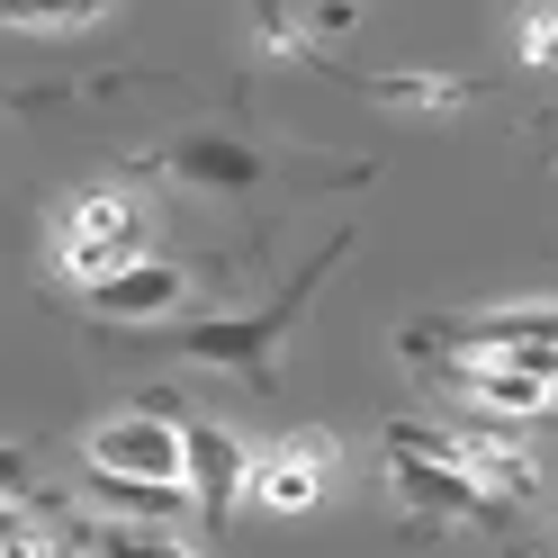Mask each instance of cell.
<instances>
[{"label":"cell","instance_id":"6da1fadb","mask_svg":"<svg viewBox=\"0 0 558 558\" xmlns=\"http://www.w3.org/2000/svg\"><path fill=\"white\" fill-rule=\"evenodd\" d=\"M342 253H352V226L325 234V253L306 262L289 289H279L270 306H243V316H190V325H171V361H198V369H226L243 378V388H279V342L298 333V316L316 306V289L342 270Z\"/></svg>","mask_w":558,"mask_h":558},{"label":"cell","instance_id":"7a4b0ae2","mask_svg":"<svg viewBox=\"0 0 558 558\" xmlns=\"http://www.w3.org/2000/svg\"><path fill=\"white\" fill-rule=\"evenodd\" d=\"M145 262V198L118 190V181H99V190H73L54 207V270L73 279V289L90 298L99 279H118Z\"/></svg>","mask_w":558,"mask_h":558},{"label":"cell","instance_id":"3957f363","mask_svg":"<svg viewBox=\"0 0 558 558\" xmlns=\"http://www.w3.org/2000/svg\"><path fill=\"white\" fill-rule=\"evenodd\" d=\"M82 477H126V486H190V433H181V405L145 397L109 414V424L82 433Z\"/></svg>","mask_w":558,"mask_h":558},{"label":"cell","instance_id":"277c9868","mask_svg":"<svg viewBox=\"0 0 558 558\" xmlns=\"http://www.w3.org/2000/svg\"><path fill=\"white\" fill-rule=\"evenodd\" d=\"M388 486L414 522H496L505 513L460 460H441L433 424H388Z\"/></svg>","mask_w":558,"mask_h":558},{"label":"cell","instance_id":"5b68a950","mask_svg":"<svg viewBox=\"0 0 558 558\" xmlns=\"http://www.w3.org/2000/svg\"><path fill=\"white\" fill-rule=\"evenodd\" d=\"M405 352H450V361H541V352H558V298L477 306V316H441V325H405Z\"/></svg>","mask_w":558,"mask_h":558},{"label":"cell","instance_id":"8992f818","mask_svg":"<svg viewBox=\"0 0 558 558\" xmlns=\"http://www.w3.org/2000/svg\"><path fill=\"white\" fill-rule=\"evenodd\" d=\"M162 181H181L198 198H253L270 181V154L253 145V135H234V126H190V135H171V145L154 154Z\"/></svg>","mask_w":558,"mask_h":558},{"label":"cell","instance_id":"52a82bcc","mask_svg":"<svg viewBox=\"0 0 558 558\" xmlns=\"http://www.w3.org/2000/svg\"><path fill=\"white\" fill-rule=\"evenodd\" d=\"M333 433H289V441H270L262 460H253V496L243 505H262L279 522H298V513H316L325 505V486H333Z\"/></svg>","mask_w":558,"mask_h":558},{"label":"cell","instance_id":"ba28073f","mask_svg":"<svg viewBox=\"0 0 558 558\" xmlns=\"http://www.w3.org/2000/svg\"><path fill=\"white\" fill-rule=\"evenodd\" d=\"M181 433H190V496H198V522H234V505L253 496V460L262 450H243V433H226L217 414H181Z\"/></svg>","mask_w":558,"mask_h":558},{"label":"cell","instance_id":"9c48e42d","mask_svg":"<svg viewBox=\"0 0 558 558\" xmlns=\"http://www.w3.org/2000/svg\"><path fill=\"white\" fill-rule=\"evenodd\" d=\"M99 325H171L190 306V270L181 262H162V253H145L135 270H118V279H99V289L82 298Z\"/></svg>","mask_w":558,"mask_h":558},{"label":"cell","instance_id":"30bf717a","mask_svg":"<svg viewBox=\"0 0 558 558\" xmlns=\"http://www.w3.org/2000/svg\"><path fill=\"white\" fill-rule=\"evenodd\" d=\"M433 441H441V460H460V469H469L496 505L541 496V460H532V450H522L505 424H486V433H433Z\"/></svg>","mask_w":558,"mask_h":558},{"label":"cell","instance_id":"8fae6325","mask_svg":"<svg viewBox=\"0 0 558 558\" xmlns=\"http://www.w3.org/2000/svg\"><path fill=\"white\" fill-rule=\"evenodd\" d=\"M450 378H460V397L477 414H496V424H532V414L558 405V388H549L541 369H522V361H460Z\"/></svg>","mask_w":558,"mask_h":558},{"label":"cell","instance_id":"7c38bea8","mask_svg":"<svg viewBox=\"0 0 558 558\" xmlns=\"http://www.w3.org/2000/svg\"><path fill=\"white\" fill-rule=\"evenodd\" d=\"M361 90L378 109H405V118H450V109L477 99V82H460V73H369Z\"/></svg>","mask_w":558,"mask_h":558},{"label":"cell","instance_id":"4fadbf2b","mask_svg":"<svg viewBox=\"0 0 558 558\" xmlns=\"http://www.w3.org/2000/svg\"><path fill=\"white\" fill-rule=\"evenodd\" d=\"M90 505L109 513V522H145V532H162V522L198 513L190 486H126V477H90Z\"/></svg>","mask_w":558,"mask_h":558},{"label":"cell","instance_id":"5bb4252c","mask_svg":"<svg viewBox=\"0 0 558 558\" xmlns=\"http://www.w3.org/2000/svg\"><path fill=\"white\" fill-rule=\"evenodd\" d=\"M63 541L90 549V558H190L171 532H145V522H109V513H73V522H63Z\"/></svg>","mask_w":558,"mask_h":558},{"label":"cell","instance_id":"9a60e30c","mask_svg":"<svg viewBox=\"0 0 558 558\" xmlns=\"http://www.w3.org/2000/svg\"><path fill=\"white\" fill-rule=\"evenodd\" d=\"M513 54H522V73H558V10H522L513 19Z\"/></svg>","mask_w":558,"mask_h":558},{"label":"cell","instance_id":"2e32d148","mask_svg":"<svg viewBox=\"0 0 558 558\" xmlns=\"http://www.w3.org/2000/svg\"><path fill=\"white\" fill-rule=\"evenodd\" d=\"M0 558H54V541H46V522H37V505H10V522H0Z\"/></svg>","mask_w":558,"mask_h":558},{"label":"cell","instance_id":"e0dca14e","mask_svg":"<svg viewBox=\"0 0 558 558\" xmlns=\"http://www.w3.org/2000/svg\"><path fill=\"white\" fill-rule=\"evenodd\" d=\"M99 27V10H10V37H82Z\"/></svg>","mask_w":558,"mask_h":558},{"label":"cell","instance_id":"ac0fdd59","mask_svg":"<svg viewBox=\"0 0 558 558\" xmlns=\"http://www.w3.org/2000/svg\"><path fill=\"white\" fill-rule=\"evenodd\" d=\"M541 135H549V154H558V109H549V118H541Z\"/></svg>","mask_w":558,"mask_h":558},{"label":"cell","instance_id":"d6986e66","mask_svg":"<svg viewBox=\"0 0 558 558\" xmlns=\"http://www.w3.org/2000/svg\"><path fill=\"white\" fill-rule=\"evenodd\" d=\"M549 541H558V522H549Z\"/></svg>","mask_w":558,"mask_h":558}]
</instances>
